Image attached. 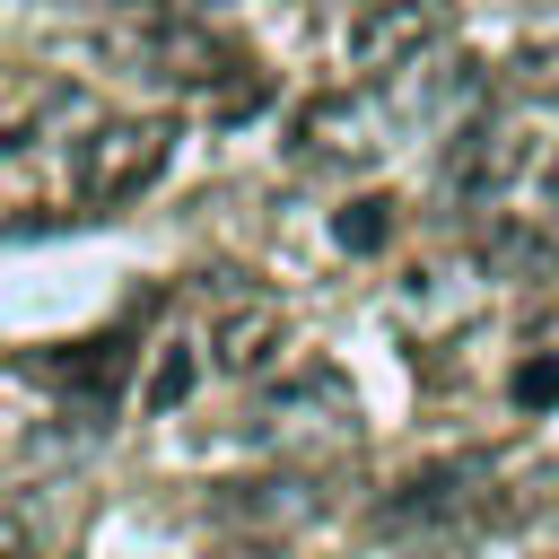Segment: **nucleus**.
<instances>
[{
  "instance_id": "1",
  "label": "nucleus",
  "mask_w": 559,
  "mask_h": 559,
  "mask_svg": "<svg viewBox=\"0 0 559 559\" xmlns=\"http://www.w3.org/2000/svg\"><path fill=\"white\" fill-rule=\"evenodd\" d=\"M166 157H175V122L166 114H105V122H87V140L70 157V192L87 210H122L166 175Z\"/></svg>"
},
{
  "instance_id": "2",
  "label": "nucleus",
  "mask_w": 559,
  "mask_h": 559,
  "mask_svg": "<svg viewBox=\"0 0 559 559\" xmlns=\"http://www.w3.org/2000/svg\"><path fill=\"white\" fill-rule=\"evenodd\" d=\"M114 52H131L148 79L192 87V96H210L218 79H236V70H245V52H236L218 26L183 17L175 0H148V9H140V26H114Z\"/></svg>"
},
{
  "instance_id": "3",
  "label": "nucleus",
  "mask_w": 559,
  "mask_h": 559,
  "mask_svg": "<svg viewBox=\"0 0 559 559\" xmlns=\"http://www.w3.org/2000/svg\"><path fill=\"white\" fill-rule=\"evenodd\" d=\"M140 314H157V288H148L114 332H96V341H79V349H61V358H35V376H44L61 402H79V411H114V402H122V376H131Z\"/></svg>"
},
{
  "instance_id": "4",
  "label": "nucleus",
  "mask_w": 559,
  "mask_h": 559,
  "mask_svg": "<svg viewBox=\"0 0 559 559\" xmlns=\"http://www.w3.org/2000/svg\"><path fill=\"white\" fill-rule=\"evenodd\" d=\"M454 17H445V0H367L358 17H349V70H402V61H419L437 35H445Z\"/></svg>"
},
{
  "instance_id": "5",
  "label": "nucleus",
  "mask_w": 559,
  "mask_h": 559,
  "mask_svg": "<svg viewBox=\"0 0 559 559\" xmlns=\"http://www.w3.org/2000/svg\"><path fill=\"white\" fill-rule=\"evenodd\" d=\"M524 131L515 122H489V114H472L454 140H445V192L454 201H498L515 175H524Z\"/></svg>"
},
{
  "instance_id": "6",
  "label": "nucleus",
  "mask_w": 559,
  "mask_h": 559,
  "mask_svg": "<svg viewBox=\"0 0 559 559\" xmlns=\"http://www.w3.org/2000/svg\"><path fill=\"white\" fill-rule=\"evenodd\" d=\"M280 349H288V314H280L271 297H245V306H227V314L210 323V358H218L227 376H262Z\"/></svg>"
},
{
  "instance_id": "7",
  "label": "nucleus",
  "mask_w": 559,
  "mask_h": 559,
  "mask_svg": "<svg viewBox=\"0 0 559 559\" xmlns=\"http://www.w3.org/2000/svg\"><path fill=\"white\" fill-rule=\"evenodd\" d=\"M201 384V349H183V341H166L157 349V367H148V384H140V411H183V393Z\"/></svg>"
},
{
  "instance_id": "8",
  "label": "nucleus",
  "mask_w": 559,
  "mask_h": 559,
  "mask_svg": "<svg viewBox=\"0 0 559 559\" xmlns=\"http://www.w3.org/2000/svg\"><path fill=\"white\" fill-rule=\"evenodd\" d=\"M332 236H341L349 253H384V236H393V201H384V192H358V201L332 218Z\"/></svg>"
},
{
  "instance_id": "9",
  "label": "nucleus",
  "mask_w": 559,
  "mask_h": 559,
  "mask_svg": "<svg viewBox=\"0 0 559 559\" xmlns=\"http://www.w3.org/2000/svg\"><path fill=\"white\" fill-rule=\"evenodd\" d=\"M507 87L533 96V105H559V44H524V52L507 61Z\"/></svg>"
},
{
  "instance_id": "10",
  "label": "nucleus",
  "mask_w": 559,
  "mask_h": 559,
  "mask_svg": "<svg viewBox=\"0 0 559 559\" xmlns=\"http://www.w3.org/2000/svg\"><path fill=\"white\" fill-rule=\"evenodd\" d=\"M507 393H515V411H542V402H559V358H524V367L507 376Z\"/></svg>"
},
{
  "instance_id": "11",
  "label": "nucleus",
  "mask_w": 559,
  "mask_h": 559,
  "mask_svg": "<svg viewBox=\"0 0 559 559\" xmlns=\"http://www.w3.org/2000/svg\"><path fill=\"white\" fill-rule=\"evenodd\" d=\"M0 559H35V542H26V524L0 507Z\"/></svg>"
},
{
  "instance_id": "12",
  "label": "nucleus",
  "mask_w": 559,
  "mask_h": 559,
  "mask_svg": "<svg viewBox=\"0 0 559 559\" xmlns=\"http://www.w3.org/2000/svg\"><path fill=\"white\" fill-rule=\"evenodd\" d=\"M210 559H271V550H210Z\"/></svg>"
},
{
  "instance_id": "13",
  "label": "nucleus",
  "mask_w": 559,
  "mask_h": 559,
  "mask_svg": "<svg viewBox=\"0 0 559 559\" xmlns=\"http://www.w3.org/2000/svg\"><path fill=\"white\" fill-rule=\"evenodd\" d=\"M550 210H559V166H550Z\"/></svg>"
}]
</instances>
